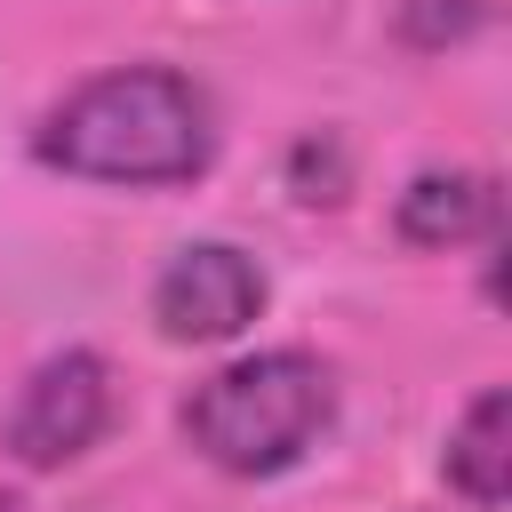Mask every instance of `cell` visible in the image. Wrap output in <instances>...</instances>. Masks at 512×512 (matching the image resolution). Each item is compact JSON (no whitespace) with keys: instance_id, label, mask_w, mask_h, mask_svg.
I'll return each instance as SVG.
<instances>
[{"instance_id":"4","label":"cell","mask_w":512,"mask_h":512,"mask_svg":"<svg viewBox=\"0 0 512 512\" xmlns=\"http://www.w3.org/2000/svg\"><path fill=\"white\" fill-rule=\"evenodd\" d=\"M152 312H160V328L184 336V344H224V336H240V328L264 312V272H256L240 248L200 240V248H184V256L160 272Z\"/></svg>"},{"instance_id":"7","label":"cell","mask_w":512,"mask_h":512,"mask_svg":"<svg viewBox=\"0 0 512 512\" xmlns=\"http://www.w3.org/2000/svg\"><path fill=\"white\" fill-rule=\"evenodd\" d=\"M0 512H16V504H8V496H0Z\"/></svg>"},{"instance_id":"1","label":"cell","mask_w":512,"mask_h":512,"mask_svg":"<svg viewBox=\"0 0 512 512\" xmlns=\"http://www.w3.org/2000/svg\"><path fill=\"white\" fill-rule=\"evenodd\" d=\"M208 152H216L208 96L160 64H128L72 88L40 128V160L88 184H192Z\"/></svg>"},{"instance_id":"5","label":"cell","mask_w":512,"mask_h":512,"mask_svg":"<svg viewBox=\"0 0 512 512\" xmlns=\"http://www.w3.org/2000/svg\"><path fill=\"white\" fill-rule=\"evenodd\" d=\"M400 232L416 248H464L496 232V184L488 176H416L400 192Z\"/></svg>"},{"instance_id":"3","label":"cell","mask_w":512,"mask_h":512,"mask_svg":"<svg viewBox=\"0 0 512 512\" xmlns=\"http://www.w3.org/2000/svg\"><path fill=\"white\" fill-rule=\"evenodd\" d=\"M112 424V376L96 352H56L32 368V384L8 408V448L24 464H64L80 448H96V432Z\"/></svg>"},{"instance_id":"2","label":"cell","mask_w":512,"mask_h":512,"mask_svg":"<svg viewBox=\"0 0 512 512\" xmlns=\"http://www.w3.org/2000/svg\"><path fill=\"white\" fill-rule=\"evenodd\" d=\"M328 416H336V376L312 352H256V360L216 368L192 392L184 432L208 464L264 480V472H288L328 432Z\"/></svg>"},{"instance_id":"6","label":"cell","mask_w":512,"mask_h":512,"mask_svg":"<svg viewBox=\"0 0 512 512\" xmlns=\"http://www.w3.org/2000/svg\"><path fill=\"white\" fill-rule=\"evenodd\" d=\"M504 424H512L504 392H480V400L464 408L456 440H448V480H456V488H464L480 512H496V504H504V464H512V448H504Z\"/></svg>"}]
</instances>
